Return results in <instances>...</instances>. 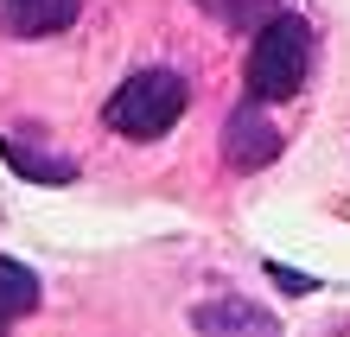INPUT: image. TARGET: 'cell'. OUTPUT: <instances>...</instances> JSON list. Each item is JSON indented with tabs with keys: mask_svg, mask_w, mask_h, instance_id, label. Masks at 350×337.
<instances>
[{
	"mask_svg": "<svg viewBox=\"0 0 350 337\" xmlns=\"http://www.w3.org/2000/svg\"><path fill=\"white\" fill-rule=\"evenodd\" d=\"M306 70H312V32H306V19L293 13H274L255 26V45H249V83L255 102H293L306 90Z\"/></svg>",
	"mask_w": 350,
	"mask_h": 337,
	"instance_id": "1",
	"label": "cell"
},
{
	"mask_svg": "<svg viewBox=\"0 0 350 337\" xmlns=\"http://www.w3.org/2000/svg\"><path fill=\"white\" fill-rule=\"evenodd\" d=\"M185 102H191V90H185V77L153 64V70H134L121 90L109 96V109H102V121L121 134V140H159L172 128V121L185 115Z\"/></svg>",
	"mask_w": 350,
	"mask_h": 337,
	"instance_id": "2",
	"label": "cell"
},
{
	"mask_svg": "<svg viewBox=\"0 0 350 337\" xmlns=\"http://www.w3.org/2000/svg\"><path fill=\"white\" fill-rule=\"evenodd\" d=\"M261 109H267V102L249 96V109H236L230 121H223V159H230L236 172H261V165H274L280 146H286V134H280Z\"/></svg>",
	"mask_w": 350,
	"mask_h": 337,
	"instance_id": "3",
	"label": "cell"
},
{
	"mask_svg": "<svg viewBox=\"0 0 350 337\" xmlns=\"http://www.w3.org/2000/svg\"><path fill=\"white\" fill-rule=\"evenodd\" d=\"M0 159H7L19 178H32V185H70V178H77V159L38 153V146L19 140V128H13V134H0Z\"/></svg>",
	"mask_w": 350,
	"mask_h": 337,
	"instance_id": "4",
	"label": "cell"
},
{
	"mask_svg": "<svg viewBox=\"0 0 350 337\" xmlns=\"http://www.w3.org/2000/svg\"><path fill=\"white\" fill-rule=\"evenodd\" d=\"M38 299H45L38 273L26 261H7V255H0V325H19L26 312H38Z\"/></svg>",
	"mask_w": 350,
	"mask_h": 337,
	"instance_id": "5",
	"label": "cell"
},
{
	"mask_svg": "<svg viewBox=\"0 0 350 337\" xmlns=\"http://www.w3.org/2000/svg\"><path fill=\"white\" fill-rule=\"evenodd\" d=\"M191 325L198 331H255V337H267L274 331V312H261L249 299H211V306L191 312Z\"/></svg>",
	"mask_w": 350,
	"mask_h": 337,
	"instance_id": "6",
	"label": "cell"
},
{
	"mask_svg": "<svg viewBox=\"0 0 350 337\" xmlns=\"http://www.w3.org/2000/svg\"><path fill=\"white\" fill-rule=\"evenodd\" d=\"M7 26L19 38H51V32H64L70 19H77V0H7Z\"/></svg>",
	"mask_w": 350,
	"mask_h": 337,
	"instance_id": "7",
	"label": "cell"
},
{
	"mask_svg": "<svg viewBox=\"0 0 350 337\" xmlns=\"http://www.w3.org/2000/svg\"><path fill=\"white\" fill-rule=\"evenodd\" d=\"M198 7L211 13L217 26H230V32H255L261 19H274V13H280L274 0H198Z\"/></svg>",
	"mask_w": 350,
	"mask_h": 337,
	"instance_id": "8",
	"label": "cell"
},
{
	"mask_svg": "<svg viewBox=\"0 0 350 337\" xmlns=\"http://www.w3.org/2000/svg\"><path fill=\"white\" fill-rule=\"evenodd\" d=\"M267 273H274V280L286 286V293H312L319 280H306V273H293V267H280V261H267Z\"/></svg>",
	"mask_w": 350,
	"mask_h": 337,
	"instance_id": "9",
	"label": "cell"
}]
</instances>
